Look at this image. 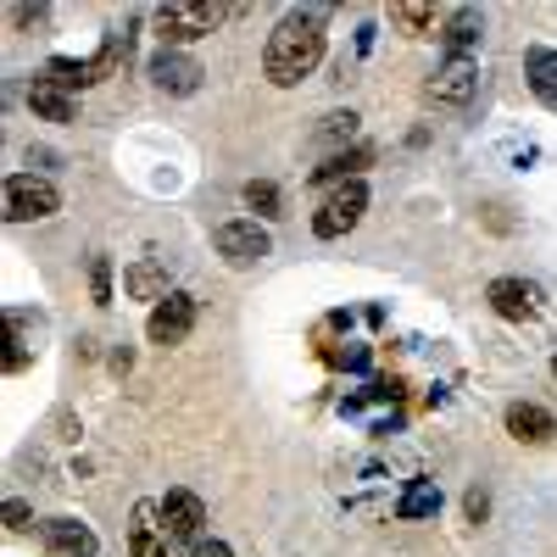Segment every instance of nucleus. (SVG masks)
<instances>
[{
	"instance_id": "obj_16",
	"label": "nucleus",
	"mask_w": 557,
	"mask_h": 557,
	"mask_svg": "<svg viewBox=\"0 0 557 557\" xmlns=\"http://www.w3.org/2000/svg\"><path fill=\"white\" fill-rule=\"evenodd\" d=\"M28 107H34L45 123H78V101L67 96V89H57V84L45 78V73L28 84Z\"/></svg>"
},
{
	"instance_id": "obj_24",
	"label": "nucleus",
	"mask_w": 557,
	"mask_h": 557,
	"mask_svg": "<svg viewBox=\"0 0 557 557\" xmlns=\"http://www.w3.org/2000/svg\"><path fill=\"white\" fill-rule=\"evenodd\" d=\"M89 296H96V307H112V262L107 257H89Z\"/></svg>"
},
{
	"instance_id": "obj_2",
	"label": "nucleus",
	"mask_w": 557,
	"mask_h": 557,
	"mask_svg": "<svg viewBox=\"0 0 557 557\" xmlns=\"http://www.w3.org/2000/svg\"><path fill=\"white\" fill-rule=\"evenodd\" d=\"M223 17H228V7H207V0H168V7H157V39H162V51H173V45L207 39Z\"/></svg>"
},
{
	"instance_id": "obj_13",
	"label": "nucleus",
	"mask_w": 557,
	"mask_h": 557,
	"mask_svg": "<svg viewBox=\"0 0 557 557\" xmlns=\"http://www.w3.org/2000/svg\"><path fill=\"white\" fill-rule=\"evenodd\" d=\"M123 290L134 296V301H168L173 296V285H168V262L162 257H139L128 273H123Z\"/></svg>"
},
{
	"instance_id": "obj_17",
	"label": "nucleus",
	"mask_w": 557,
	"mask_h": 557,
	"mask_svg": "<svg viewBox=\"0 0 557 557\" xmlns=\"http://www.w3.org/2000/svg\"><path fill=\"white\" fill-rule=\"evenodd\" d=\"M524 78L535 89V101H546L557 112V51H546V45H535V51L524 57Z\"/></svg>"
},
{
	"instance_id": "obj_27",
	"label": "nucleus",
	"mask_w": 557,
	"mask_h": 557,
	"mask_svg": "<svg viewBox=\"0 0 557 557\" xmlns=\"http://www.w3.org/2000/svg\"><path fill=\"white\" fill-rule=\"evenodd\" d=\"M190 557H235V552H228L223 541H196V546H190Z\"/></svg>"
},
{
	"instance_id": "obj_8",
	"label": "nucleus",
	"mask_w": 557,
	"mask_h": 557,
	"mask_svg": "<svg viewBox=\"0 0 557 557\" xmlns=\"http://www.w3.org/2000/svg\"><path fill=\"white\" fill-rule=\"evenodd\" d=\"M162 524H168V535L173 541H184V546H196V541H207V502L196 496V491H168L162 502Z\"/></svg>"
},
{
	"instance_id": "obj_28",
	"label": "nucleus",
	"mask_w": 557,
	"mask_h": 557,
	"mask_svg": "<svg viewBox=\"0 0 557 557\" xmlns=\"http://www.w3.org/2000/svg\"><path fill=\"white\" fill-rule=\"evenodd\" d=\"M485 507H491V502H485V491H469V519H474V524L485 519Z\"/></svg>"
},
{
	"instance_id": "obj_3",
	"label": "nucleus",
	"mask_w": 557,
	"mask_h": 557,
	"mask_svg": "<svg viewBox=\"0 0 557 557\" xmlns=\"http://www.w3.org/2000/svg\"><path fill=\"white\" fill-rule=\"evenodd\" d=\"M362 212H368V184L362 178H346V184H335V190L318 201L312 235L318 240H341V235H351V228L362 223Z\"/></svg>"
},
{
	"instance_id": "obj_4",
	"label": "nucleus",
	"mask_w": 557,
	"mask_h": 557,
	"mask_svg": "<svg viewBox=\"0 0 557 557\" xmlns=\"http://www.w3.org/2000/svg\"><path fill=\"white\" fill-rule=\"evenodd\" d=\"M62 212V190L39 173H12L7 178V223H39Z\"/></svg>"
},
{
	"instance_id": "obj_30",
	"label": "nucleus",
	"mask_w": 557,
	"mask_h": 557,
	"mask_svg": "<svg viewBox=\"0 0 557 557\" xmlns=\"http://www.w3.org/2000/svg\"><path fill=\"white\" fill-rule=\"evenodd\" d=\"M552 380H557V357H552Z\"/></svg>"
},
{
	"instance_id": "obj_7",
	"label": "nucleus",
	"mask_w": 557,
	"mask_h": 557,
	"mask_svg": "<svg viewBox=\"0 0 557 557\" xmlns=\"http://www.w3.org/2000/svg\"><path fill=\"white\" fill-rule=\"evenodd\" d=\"M474 89H480V57H446L430 78L424 96L435 107H469L474 101Z\"/></svg>"
},
{
	"instance_id": "obj_5",
	"label": "nucleus",
	"mask_w": 557,
	"mask_h": 557,
	"mask_svg": "<svg viewBox=\"0 0 557 557\" xmlns=\"http://www.w3.org/2000/svg\"><path fill=\"white\" fill-rule=\"evenodd\" d=\"M212 246H218V257H223L228 268H257V262L273 251V235H268L257 218H228V223H218Z\"/></svg>"
},
{
	"instance_id": "obj_19",
	"label": "nucleus",
	"mask_w": 557,
	"mask_h": 557,
	"mask_svg": "<svg viewBox=\"0 0 557 557\" xmlns=\"http://www.w3.org/2000/svg\"><path fill=\"white\" fill-rule=\"evenodd\" d=\"M441 502H446V496H441L435 480H412V485L401 491V502H396V519H407V524H412V519H435Z\"/></svg>"
},
{
	"instance_id": "obj_14",
	"label": "nucleus",
	"mask_w": 557,
	"mask_h": 557,
	"mask_svg": "<svg viewBox=\"0 0 557 557\" xmlns=\"http://www.w3.org/2000/svg\"><path fill=\"white\" fill-rule=\"evenodd\" d=\"M507 435L541 446V441H552V435H557V418H552L541 401H513V407H507Z\"/></svg>"
},
{
	"instance_id": "obj_23",
	"label": "nucleus",
	"mask_w": 557,
	"mask_h": 557,
	"mask_svg": "<svg viewBox=\"0 0 557 557\" xmlns=\"http://www.w3.org/2000/svg\"><path fill=\"white\" fill-rule=\"evenodd\" d=\"M240 201H246L257 218H278V184H273V178H251L246 190H240Z\"/></svg>"
},
{
	"instance_id": "obj_10",
	"label": "nucleus",
	"mask_w": 557,
	"mask_h": 557,
	"mask_svg": "<svg viewBox=\"0 0 557 557\" xmlns=\"http://www.w3.org/2000/svg\"><path fill=\"white\" fill-rule=\"evenodd\" d=\"M146 73H151V84L162 89V96H196L201 78H207L201 62H196V57H184V51H157Z\"/></svg>"
},
{
	"instance_id": "obj_18",
	"label": "nucleus",
	"mask_w": 557,
	"mask_h": 557,
	"mask_svg": "<svg viewBox=\"0 0 557 557\" xmlns=\"http://www.w3.org/2000/svg\"><path fill=\"white\" fill-rule=\"evenodd\" d=\"M374 162V146H351V151H335L323 168H312V184H346V178H362V168Z\"/></svg>"
},
{
	"instance_id": "obj_11",
	"label": "nucleus",
	"mask_w": 557,
	"mask_h": 557,
	"mask_svg": "<svg viewBox=\"0 0 557 557\" xmlns=\"http://www.w3.org/2000/svg\"><path fill=\"white\" fill-rule=\"evenodd\" d=\"M157 519H162V507H157V502H139V507H134V524H128V557H178V552H173L168 524H157Z\"/></svg>"
},
{
	"instance_id": "obj_20",
	"label": "nucleus",
	"mask_w": 557,
	"mask_h": 557,
	"mask_svg": "<svg viewBox=\"0 0 557 557\" xmlns=\"http://www.w3.org/2000/svg\"><path fill=\"white\" fill-rule=\"evenodd\" d=\"M391 23L407 34V39H424V34H435V7H430V0H396V7H391Z\"/></svg>"
},
{
	"instance_id": "obj_29",
	"label": "nucleus",
	"mask_w": 557,
	"mask_h": 557,
	"mask_svg": "<svg viewBox=\"0 0 557 557\" xmlns=\"http://www.w3.org/2000/svg\"><path fill=\"white\" fill-rule=\"evenodd\" d=\"M374 34H380L374 23H362V28H357V51H374Z\"/></svg>"
},
{
	"instance_id": "obj_1",
	"label": "nucleus",
	"mask_w": 557,
	"mask_h": 557,
	"mask_svg": "<svg viewBox=\"0 0 557 557\" xmlns=\"http://www.w3.org/2000/svg\"><path fill=\"white\" fill-rule=\"evenodd\" d=\"M323 7H301V12H285L273 23V34H268V45H262V73H268V84H278V89H290V84H301L318 62H323Z\"/></svg>"
},
{
	"instance_id": "obj_6",
	"label": "nucleus",
	"mask_w": 557,
	"mask_h": 557,
	"mask_svg": "<svg viewBox=\"0 0 557 557\" xmlns=\"http://www.w3.org/2000/svg\"><path fill=\"white\" fill-rule=\"evenodd\" d=\"M190 330H196V296L190 290H173L146 318V341L151 346H184V341H190Z\"/></svg>"
},
{
	"instance_id": "obj_25",
	"label": "nucleus",
	"mask_w": 557,
	"mask_h": 557,
	"mask_svg": "<svg viewBox=\"0 0 557 557\" xmlns=\"http://www.w3.org/2000/svg\"><path fill=\"white\" fill-rule=\"evenodd\" d=\"M318 134H323V139H351V134H357V112H330Z\"/></svg>"
},
{
	"instance_id": "obj_21",
	"label": "nucleus",
	"mask_w": 557,
	"mask_h": 557,
	"mask_svg": "<svg viewBox=\"0 0 557 557\" xmlns=\"http://www.w3.org/2000/svg\"><path fill=\"white\" fill-rule=\"evenodd\" d=\"M45 78H51L57 89H67V96H78V89L96 84V67H89L84 57H51L45 62Z\"/></svg>"
},
{
	"instance_id": "obj_9",
	"label": "nucleus",
	"mask_w": 557,
	"mask_h": 557,
	"mask_svg": "<svg viewBox=\"0 0 557 557\" xmlns=\"http://www.w3.org/2000/svg\"><path fill=\"white\" fill-rule=\"evenodd\" d=\"M39 546H45V557H101V535L67 513L39 524Z\"/></svg>"
},
{
	"instance_id": "obj_15",
	"label": "nucleus",
	"mask_w": 557,
	"mask_h": 557,
	"mask_svg": "<svg viewBox=\"0 0 557 557\" xmlns=\"http://www.w3.org/2000/svg\"><path fill=\"white\" fill-rule=\"evenodd\" d=\"M480 34H485V17H480L474 7H457V12H446V23H441V39H446V57H474V45H480Z\"/></svg>"
},
{
	"instance_id": "obj_26",
	"label": "nucleus",
	"mask_w": 557,
	"mask_h": 557,
	"mask_svg": "<svg viewBox=\"0 0 557 557\" xmlns=\"http://www.w3.org/2000/svg\"><path fill=\"white\" fill-rule=\"evenodd\" d=\"M7 530H12V535H17V530H28V502H17V496L7 502Z\"/></svg>"
},
{
	"instance_id": "obj_12",
	"label": "nucleus",
	"mask_w": 557,
	"mask_h": 557,
	"mask_svg": "<svg viewBox=\"0 0 557 557\" xmlns=\"http://www.w3.org/2000/svg\"><path fill=\"white\" fill-rule=\"evenodd\" d=\"M485 301H491L507 323H530V318L541 312V290L530 285V278H491Z\"/></svg>"
},
{
	"instance_id": "obj_22",
	"label": "nucleus",
	"mask_w": 557,
	"mask_h": 557,
	"mask_svg": "<svg viewBox=\"0 0 557 557\" xmlns=\"http://www.w3.org/2000/svg\"><path fill=\"white\" fill-rule=\"evenodd\" d=\"M123 62H128V28H112V34L101 39V51L89 57V67H96V84H101V78H112Z\"/></svg>"
}]
</instances>
